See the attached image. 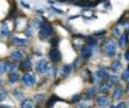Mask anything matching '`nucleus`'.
<instances>
[{"mask_svg": "<svg viewBox=\"0 0 129 108\" xmlns=\"http://www.w3.org/2000/svg\"><path fill=\"white\" fill-rule=\"evenodd\" d=\"M12 42H14L15 45H20V46H24L27 45V41L24 39H20L17 37H14L12 38Z\"/></svg>", "mask_w": 129, "mask_h": 108, "instance_id": "9d476101", "label": "nucleus"}, {"mask_svg": "<svg viewBox=\"0 0 129 108\" xmlns=\"http://www.w3.org/2000/svg\"><path fill=\"white\" fill-rule=\"evenodd\" d=\"M4 69L6 72H9L12 69V64L9 61H6L4 64Z\"/></svg>", "mask_w": 129, "mask_h": 108, "instance_id": "c85d7f7f", "label": "nucleus"}, {"mask_svg": "<svg viewBox=\"0 0 129 108\" xmlns=\"http://www.w3.org/2000/svg\"><path fill=\"white\" fill-rule=\"evenodd\" d=\"M47 67H48V64H47V61L45 60V59H42V60H40L38 64H37V70L39 73H46V70H47Z\"/></svg>", "mask_w": 129, "mask_h": 108, "instance_id": "39448f33", "label": "nucleus"}, {"mask_svg": "<svg viewBox=\"0 0 129 108\" xmlns=\"http://www.w3.org/2000/svg\"><path fill=\"white\" fill-rule=\"evenodd\" d=\"M22 67L23 68H24L25 70H29L31 67V62L30 59H27L23 64H22Z\"/></svg>", "mask_w": 129, "mask_h": 108, "instance_id": "b1692460", "label": "nucleus"}, {"mask_svg": "<svg viewBox=\"0 0 129 108\" xmlns=\"http://www.w3.org/2000/svg\"><path fill=\"white\" fill-rule=\"evenodd\" d=\"M22 5H23V6H25V7H27V8H29V5H27V4H26V3H23V2H22Z\"/></svg>", "mask_w": 129, "mask_h": 108, "instance_id": "ea45409f", "label": "nucleus"}, {"mask_svg": "<svg viewBox=\"0 0 129 108\" xmlns=\"http://www.w3.org/2000/svg\"><path fill=\"white\" fill-rule=\"evenodd\" d=\"M58 43V39L57 38H52L51 39V44L52 45H57Z\"/></svg>", "mask_w": 129, "mask_h": 108, "instance_id": "473e14b6", "label": "nucleus"}, {"mask_svg": "<svg viewBox=\"0 0 129 108\" xmlns=\"http://www.w3.org/2000/svg\"><path fill=\"white\" fill-rule=\"evenodd\" d=\"M73 37H79V39H82L84 36L81 34H75V35H73Z\"/></svg>", "mask_w": 129, "mask_h": 108, "instance_id": "4c0bfd02", "label": "nucleus"}, {"mask_svg": "<svg viewBox=\"0 0 129 108\" xmlns=\"http://www.w3.org/2000/svg\"><path fill=\"white\" fill-rule=\"evenodd\" d=\"M18 79V74L16 71H12L9 76V81L11 83H16Z\"/></svg>", "mask_w": 129, "mask_h": 108, "instance_id": "2eb2a0df", "label": "nucleus"}, {"mask_svg": "<svg viewBox=\"0 0 129 108\" xmlns=\"http://www.w3.org/2000/svg\"><path fill=\"white\" fill-rule=\"evenodd\" d=\"M105 49H106L107 54L110 57H113L116 55V42L112 39L108 40L105 44Z\"/></svg>", "mask_w": 129, "mask_h": 108, "instance_id": "f03ea898", "label": "nucleus"}, {"mask_svg": "<svg viewBox=\"0 0 129 108\" xmlns=\"http://www.w3.org/2000/svg\"><path fill=\"white\" fill-rule=\"evenodd\" d=\"M127 40H128V35L127 34H122L119 39V46L123 48L126 45V42H127Z\"/></svg>", "mask_w": 129, "mask_h": 108, "instance_id": "4468645a", "label": "nucleus"}, {"mask_svg": "<svg viewBox=\"0 0 129 108\" xmlns=\"http://www.w3.org/2000/svg\"><path fill=\"white\" fill-rule=\"evenodd\" d=\"M33 24H34V26H35V27H36V28H39V26H41L42 22H41V21H39V20H36L34 21Z\"/></svg>", "mask_w": 129, "mask_h": 108, "instance_id": "72a5a7b5", "label": "nucleus"}, {"mask_svg": "<svg viewBox=\"0 0 129 108\" xmlns=\"http://www.w3.org/2000/svg\"><path fill=\"white\" fill-rule=\"evenodd\" d=\"M125 107V104L124 102H122L117 105V107Z\"/></svg>", "mask_w": 129, "mask_h": 108, "instance_id": "e433bc0d", "label": "nucleus"}, {"mask_svg": "<svg viewBox=\"0 0 129 108\" xmlns=\"http://www.w3.org/2000/svg\"><path fill=\"white\" fill-rule=\"evenodd\" d=\"M75 5L82 6V7H93L97 5V2H85V1H80L78 2H75Z\"/></svg>", "mask_w": 129, "mask_h": 108, "instance_id": "6e6552de", "label": "nucleus"}, {"mask_svg": "<svg viewBox=\"0 0 129 108\" xmlns=\"http://www.w3.org/2000/svg\"><path fill=\"white\" fill-rule=\"evenodd\" d=\"M46 73H48V76H54L55 74V68L53 66H51V65L48 66L47 70H46Z\"/></svg>", "mask_w": 129, "mask_h": 108, "instance_id": "6ab92c4d", "label": "nucleus"}, {"mask_svg": "<svg viewBox=\"0 0 129 108\" xmlns=\"http://www.w3.org/2000/svg\"><path fill=\"white\" fill-rule=\"evenodd\" d=\"M111 67L114 70H119L122 67V64H121V63L119 61H116V62H113L111 64Z\"/></svg>", "mask_w": 129, "mask_h": 108, "instance_id": "393cba45", "label": "nucleus"}, {"mask_svg": "<svg viewBox=\"0 0 129 108\" xmlns=\"http://www.w3.org/2000/svg\"><path fill=\"white\" fill-rule=\"evenodd\" d=\"M99 32H100V31H99ZM100 32H101V31H100ZM100 33H95V35H97V36H99V35L104 34V33H106V31H102V33H100Z\"/></svg>", "mask_w": 129, "mask_h": 108, "instance_id": "58836bf2", "label": "nucleus"}, {"mask_svg": "<svg viewBox=\"0 0 129 108\" xmlns=\"http://www.w3.org/2000/svg\"><path fill=\"white\" fill-rule=\"evenodd\" d=\"M7 96V91L4 89L0 88V101H3Z\"/></svg>", "mask_w": 129, "mask_h": 108, "instance_id": "aec40b11", "label": "nucleus"}, {"mask_svg": "<svg viewBox=\"0 0 129 108\" xmlns=\"http://www.w3.org/2000/svg\"><path fill=\"white\" fill-rule=\"evenodd\" d=\"M81 55L84 58H89L92 55L91 48L88 46H83L81 49Z\"/></svg>", "mask_w": 129, "mask_h": 108, "instance_id": "423d86ee", "label": "nucleus"}, {"mask_svg": "<svg viewBox=\"0 0 129 108\" xmlns=\"http://www.w3.org/2000/svg\"><path fill=\"white\" fill-rule=\"evenodd\" d=\"M87 43L91 46H95L97 45V40L91 36H88L87 38Z\"/></svg>", "mask_w": 129, "mask_h": 108, "instance_id": "4be33fe9", "label": "nucleus"}, {"mask_svg": "<svg viewBox=\"0 0 129 108\" xmlns=\"http://www.w3.org/2000/svg\"><path fill=\"white\" fill-rule=\"evenodd\" d=\"M49 58L53 62H58L62 58V55L58 49H51L49 52Z\"/></svg>", "mask_w": 129, "mask_h": 108, "instance_id": "7ed1b4c3", "label": "nucleus"}, {"mask_svg": "<svg viewBox=\"0 0 129 108\" xmlns=\"http://www.w3.org/2000/svg\"><path fill=\"white\" fill-rule=\"evenodd\" d=\"M2 84V81H1V79H0V85Z\"/></svg>", "mask_w": 129, "mask_h": 108, "instance_id": "37998d69", "label": "nucleus"}, {"mask_svg": "<svg viewBox=\"0 0 129 108\" xmlns=\"http://www.w3.org/2000/svg\"><path fill=\"white\" fill-rule=\"evenodd\" d=\"M122 92H123V91H122V88L120 86H117L115 89L114 92H113V98H114V99L115 100L119 99L121 98V96L122 95Z\"/></svg>", "mask_w": 129, "mask_h": 108, "instance_id": "9b49d317", "label": "nucleus"}, {"mask_svg": "<svg viewBox=\"0 0 129 108\" xmlns=\"http://www.w3.org/2000/svg\"><path fill=\"white\" fill-rule=\"evenodd\" d=\"M23 83L27 86H32L35 83V77L30 73H26L22 77Z\"/></svg>", "mask_w": 129, "mask_h": 108, "instance_id": "20e7f679", "label": "nucleus"}, {"mask_svg": "<svg viewBox=\"0 0 129 108\" xmlns=\"http://www.w3.org/2000/svg\"><path fill=\"white\" fill-rule=\"evenodd\" d=\"M22 107L25 108H31L33 107V102L30 99H26L22 104Z\"/></svg>", "mask_w": 129, "mask_h": 108, "instance_id": "dca6fc26", "label": "nucleus"}, {"mask_svg": "<svg viewBox=\"0 0 129 108\" xmlns=\"http://www.w3.org/2000/svg\"><path fill=\"white\" fill-rule=\"evenodd\" d=\"M60 2H66L67 0H59Z\"/></svg>", "mask_w": 129, "mask_h": 108, "instance_id": "79ce46f5", "label": "nucleus"}, {"mask_svg": "<svg viewBox=\"0 0 129 108\" xmlns=\"http://www.w3.org/2000/svg\"><path fill=\"white\" fill-rule=\"evenodd\" d=\"M128 86H129V82H128Z\"/></svg>", "mask_w": 129, "mask_h": 108, "instance_id": "a18cd8bd", "label": "nucleus"}, {"mask_svg": "<svg viewBox=\"0 0 129 108\" xmlns=\"http://www.w3.org/2000/svg\"><path fill=\"white\" fill-rule=\"evenodd\" d=\"M122 79H124V80H128V79H129V70H127L125 72H124V73H122Z\"/></svg>", "mask_w": 129, "mask_h": 108, "instance_id": "7c9ffc66", "label": "nucleus"}, {"mask_svg": "<svg viewBox=\"0 0 129 108\" xmlns=\"http://www.w3.org/2000/svg\"><path fill=\"white\" fill-rule=\"evenodd\" d=\"M80 100H81V97H80L79 95H73L72 98V103H74V104L79 103V102L80 101Z\"/></svg>", "mask_w": 129, "mask_h": 108, "instance_id": "c756f323", "label": "nucleus"}, {"mask_svg": "<svg viewBox=\"0 0 129 108\" xmlns=\"http://www.w3.org/2000/svg\"><path fill=\"white\" fill-rule=\"evenodd\" d=\"M14 96H15L17 99H20V98H23V93H22L21 91H20V89H15V90L14 91Z\"/></svg>", "mask_w": 129, "mask_h": 108, "instance_id": "bb28decb", "label": "nucleus"}, {"mask_svg": "<svg viewBox=\"0 0 129 108\" xmlns=\"http://www.w3.org/2000/svg\"><path fill=\"white\" fill-rule=\"evenodd\" d=\"M110 88H111V83H104V85H102L100 86V90L103 92H107Z\"/></svg>", "mask_w": 129, "mask_h": 108, "instance_id": "412c9836", "label": "nucleus"}, {"mask_svg": "<svg viewBox=\"0 0 129 108\" xmlns=\"http://www.w3.org/2000/svg\"><path fill=\"white\" fill-rule=\"evenodd\" d=\"M25 34L27 35V36H32V29L30 27L27 28V29H26V30H25Z\"/></svg>", "mask_w": 129, "mask_h": 108, "instance_id": "2f4dec72", "label": "nucleus"}, {"mask_svg": "<svg viewBox=\"0 0 129 108\" xmlns=\"http://www.w3.org/2000/svg\"><path fill=\"white\" fill-rule=\"evenodd\" d=\"M72 69V64H66V65H65V66L64 67V68H63V72H64V74H69V73L71 72Z\"/></svg>", "mask_w": 129, "mask_h": 108, "instance_id": "5701e85b", "label": "nucleus"}, {"mask_svg": "<svg viewBox=\"0 0 129 108\" xmlns=\"http://www.w3.org/2000/svg\"><path fill=\"white\" fill-rule=\"evenodd\" d=\"M5 71V69H4V66L2 63H0V74L3 73Z\"/></svg>", "mask_w": 129, "mask_h": 108, "instance_id": "f704fd0d", "label": "nucleus"}, {"mask_svg": "<svg viewBox=\"0 0 129 108\" xmlns=\"http://www.w3.org/2000/svg\"><path fill=\"white\" fill-rule=\"evenodd\" d=\"M9 33H10V30H9V28H8V23H3L2 26H1V33L3 36H6L9 35Z\"/></svg>", "mask_w": 129, "mask_h": 108, "instance_id": "ddd939ff", "label": "nucleus"}, {"mask_svg": "<svg viewBox=\"0 0 129 108\" xmlns=\"http://www.w3.org/2000/svg\"><path fill=\"white\" fill-rule=\"evenodd\" d=\"M110 81H111V83L112 84L116 85L119 82V78L117 76H110Z\"/></svg>", "mask_w": 129, "mask_h": 108, "instance_id": "cd10ccee", "label": "nucleus"}, {"mask_svg": "<svg viewBox=\"0 0 129 108\" xmlns=\"http://www.w3.org/2000/svg\"><path fill=\"white\" fill-rule=\"evenodd\" d=\"M97 104L100 107L106 106L109 104V98L105 95H100L97 98Z\"/></svg>", "mask_w": 129, "mask_h": 108, "instance_id": "0eeeda50", "label": "nucleus"}, {"mask_svg": "<svg viewBox=\"0 0 129 108\" xmlns=\"http://www.w3.org/2000/svg\"><path fill=\"white\" fill-rule=\"evenodd\" d=\"M53 33L52 26L47 22H43L41 24V31L39 36L41 39H45Z\"/></svg>", "mask_w": 129, "mask_h": 108, "instance_id": "f257e3e1", "label": "nucleus"}, {"mask_svg": "<svg viewBox=\"0 0 129 108\" xmlns=\"http://www.w3.org/2000/svg\"><path fill=\"white\" fill-rule=\"evenodd\" d=\"M0 107H11L10 106H7V105H6V106H5H5H2V105H0Z\"/></svg>", "mask_w": 129, "mask_h": 108, "instance_id": "a19ab883", "label": "nucleus"}, {"mask_svg": "<svg viewBox=\"0 0 129 108\" xmlns=\"http://www.w3.org/2000/svg\"><path fill=\"white\" fill-rule=\"evenodd\" d=\"M128 70H129V64H128Z\"/></svg>", "mask_w": 129, "mask_h": 108, "instance_id": "c03bdc74", "label": "nucleus"}, {"mask_svg": "<svg viewBox=\"0 0 129 108\" xmlns=\"http://www.w3.org/2000/svg\"><path fill=\"white\" fill-rule=\"evenodd\" d=\"M34 98H35V99H36V101L37 102L42 103V102H43V101L45 100L46 95H45V94H38V95H36L34 96Z\"/></svg>", "mask_w": 129, "mask_h": 108, "instance_id": "f3484780", "label": "nucleus"}, {"mask_svg": "<svg viewBox=\"0 0 129 108\" xmlns=\"http://www.w3.org/2000/svg\"><path fill=\"white\" fill-rule=\"evenodd\" d=\"M125 58L127 61H129V51H127L125 54Z\"/></svg>", "mask_w": 129, "mask_h": 108, "instance_id": "c9c22d12", "label": "nucleus"}, {"mask_svg": "<svg viewBox=\"0 0 129 108\" xmlns=\"http://www.w3.org/2000/svg\"><path fill=\"white\" fill-rule=\"evenodd\" d=\"M11 58L12 59L15 60V61H20V60H21L23 58V54L20 51H14V52L11 53Z\"/></svg>", "mask_w": 129, "mask_h": 108, "instance_id": "f8f14e48", "label": "nucleus"}, {"mask_svg": "<svg viewBox=\"0 0 129 108\" xmlns=\"http://www.w3.org/2000/svg\"><path fill=\"white\" fill-rule=\"evenodd\" d=\"M98 91H99V89L98 88H97L95 86H93V87H91V88L88 89L87 93H88V95H91H91H94L97 94L98 92Z\"/></svg>", "mask_w": 129, "mask_h": 108, "instance_id": "a211bd4d", "label": "nucleus"}, {"mask_svg": "<svg viewBox=\"0 0 129 108\" xmlns=\"http://www.w3.org/2000/svg\"><path fill=\"white\" fill-rule=\"evenodd\" d=\"M16 12H17V11H16L15 7H12L11 11L9 12V14H8V17H7V18H8V19H12L13 17H14V16H15V14H16Z\"/></svg>", "mask_w": 129, "mask_h": 108, "instance_id": "a878e982", "label": "nucleus"}, {"mask_svg": "<svg viewBox=\"0 0 129 108\" xmlns=\"http://www.w3.org/2000/svg\"><path fill=\"white\" fill-rule=\"evenodd\" d=\"M58 101H61V99L58 96H56L55 95H52L50 97L48 101H47V107H53L54 104Z\"/></svg>", "mask_w": 129, "mask_h": 108, "instance_id": "1a4fd4ad", "label": "nucleus"}]
</instances>
